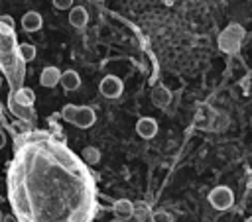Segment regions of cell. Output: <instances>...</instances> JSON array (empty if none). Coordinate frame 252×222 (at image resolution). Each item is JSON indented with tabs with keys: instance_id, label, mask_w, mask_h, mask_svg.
I'll return each mask as SVG.
<instances>
[{
	"instance_id": "cell-13",
	"label": "cell",
	"mask_w": 252,
	"mask_h": 222,
	"mask_svg": "<svg viewBox=\"0 0 252 222\" xmlns=\"http://www.w3.org/2000/svg\"><path fill=\"white\" fill-rule=\"evenodd\" d=\"M14 98H16L20 104L33 106V102H35V92H33L32 88H28V86H22V88H18V90H16Z\"/></svg>"
},
{
	"instance_id": "cell-4",
	"label": "cell",
	"mask_w": 252,
	"mask_h": 222,
	"mask_svg": "<svg viewBox=\"0 0 252 222\" xmlns=\"http://www.w3.org/2000/svg\"><path fill=\"white\" fill-rule=\"evenodd\" d=\"M61 83V71L55 67V65H47L43 67L41 75H39V84L45 86V88H53L55 84Z\"/></svg>"
},
{
	"instance_id": "cell-15",
	"label": "cell",
	"mask_w": 252,
	"mask_h": 222,
	"mask_svg": "<svg viewBox=\"0 0 252 222\" xmlns=\"http://www.w3.org/2000/svg\"><path fill=\"white\" fill-rule=\"evenodd\" d=\"M35 47L32 45V43H22V45H18V55H20V59L22 61H33L35 59Z\"/></svg>"
},
{
	"instance_id": "cell-2",
	"label": "cell",
	"mask_w": 252,
	"mask_h": 222,
	"mask_svg": "<svg viewBox=\"0 0 252 222\" xmlns=\"http://www.w3.org/2000/svg\"><path fill=\"white\" fill-rule=\"evenodd\" d=\"M207 200H209V204H211L213 208H217V210H226V208L232 206L234 194H232V191H230L228 187L219 185V187H215V189L209 193Z\"/></svg>"
},
{
	"instance_id": "cell-25",
	"label": "cell",
	"mask_w": 252,
	"mask_h": 222,
	"mask_svg": "<svg viewBox=\"0 0 252 222\" xmlns=\"http://www.w3.org/2000/svg\"><path fill=\"white\" fill-rule=\"evenodd\" d=\"M246 222H252V216H250V218H248V220H246Z\"/></svg>"
},
{
	"instance_id": "cell-20",
	"label": "cell",
	"mask_w": 252,
	"mask_h": 222,
	"mask_svg": "<svg viewBox=\"0 0 252 222\" xmlns=\"http://www.w3.org/2000/svg\"><path fill=\"white\" fill-rule=\"evenodd\" d=\"M146 212H148V208H146V204L144 202H138V204H134V214H138V216H146Z\"/></svg>"
},
{
	"instance_id": "cell-22",
	"label": "cell",
	"mask_w": 252,
	"mask_h": 222,
	"mask_svg": "<svg viewBox=\"0 0 252 222\" xmlns=\"http://www.w3.org/2000/svg\"><path fill=\"white\" fill-rule=\"evenodd\" d=\"M4 143H6V136H4V132L0 130V149L4 147Z\"/></svg>"
},
{
	"instance_id": "cell-8",
	"label": "cell",
	"mask_w": 252,
	"mask_h": 222,
	"mask_svg": "<svg viewBox=\"0 0 252 222\" xmlns=\"http://www.w3.org/2000/svg\"><path fill=\"white\" fill-rule=\"evenodd\" d=\"M67 92H71V90H77L79 86H81V77H79V73L77 71H73V69H67V71H63L61 73V83H59Z\"/></svg>"
},
{
	"instance_id": "cell-6",
	"label": "cell",
	"mask_w": 252,
	"mask_h": 222,
	"mask_svg": "<svg viewBox=\"0 0 252 222\" xmlns=\"http://www.w3.org/2000/svg\"><path fill=\"white\" fill-rule=\"evenodd\" d=\"M94 120H96V114H94V110L91 106H79L73 124L77 128H81V130H87V128H91L94 124Z\"/></svg>"
},
{
	"instance_id": "cell-24",
	"label": "cell",
	"mask_w": 252,
	"mask_h": 222,
	"mask_svg": "<svg viewBox=\"0 0 252 222\" xmlns=\"http://www.w3.org/2000/svg\"><path fill=\"white\" fill-rule=\"evenodd\" d=\"M2 218H4V214H2V212H0V222H2Z\"/></svg>"
},
{
	"instance_id": "cell-19",
	"label": "cell",
	"mask_w": 252,
	"mask_h": 222,
	"mask_svg": "<svg viewBox=\"0 0 252 222\" xmlns=\"http://www.w3.org/2000/svg\"><path fill=\"white\" fill-rule=\"evenodd\" d=\"M53 2V6L57 8V10H67V8H71V4H73V0H51Z\"/></svg>"
},
{
	"instance_id": "cell-18",
	"label": "cell",
	"mask_w": 252,
	"mask_h": 222,
	"mask_svg": "<svg viewBox=\"0 0 252 222\" xmlns=\"http://www.w3.org/2000/svg\"><path fill=\"white\" fill-rule=\"evenodd\" d=\"M152 222H173V216L165 210H158L152 214Z\"/></svg>"
},
{
	"instance_id": "cell-14",
	"label": "cell",
	"mask_w": 252,
	"mask_h": 222,
	"mask_svg": "<svg viewBox=\"0 0 252 222\" xmlns=\"http://www.w3.org/2000/svg\"><path fill=\"white\" fill-rule=\"evenodd\" d=\"M81 155H83V159H85L89 165H96V163L100 161V151H98L96 147H93V145H87V147L81 151Z\"/></svg>"
},
{
	"instance_id": "cell-21",
	"label": "cell",
	"mask_w": 252,
	"mask_h": 222,
	"mask_svg": "<svg viewBox=\"0 0 252 222\" xmlns=\"http://www.w3.org/2000/svg\"><path fill=\"white\" fill-rule=\"evenodd\" d=\"M2 222H18V218H16V216H12V214H8V216H4V218H2Z\"/></svg>"
},
{
	"instance_id": "cell-11",
	"label": "cell",
	"mask_w": 252,
	"mask_h": 222,
	"mask_svg": "<svg viewBox=\"0 0 252 222\" xmlns=\"http://www.w3.org/2000/svg\"><path fill=\"white\" fill-rule=\"evenodd\" d=\"M112 210H114L116 218H122V220H124V218H130V216L134 214V204H132L128 198H120V200L114 202Z\"/></svg>"
},
{
	"instance_id": "cell-12",
	"label": "cell",
	"mask_w": 252,
	"mask_h": 222,
	"mask_svg": "<svg viewBox=\"0 0 252 222\" xmlns=\"http://www.w3.org/2000/svg\"><path fill=\"white\" fill-rule=\"evenodd\" d=\"M10 110H12V114H16V116L22 118V120H32V118H33V110H32V106L20 104L14 96L10 98Z\"/></svg>"
},
{
	"instance_id": "cell-16",
	"label": "cell",
	"mask_w": 252,
	"mask_h": 222,
	"mask_svg": "<svg viewBox=\"0 0 252 222\" xmlns=\"http://www.w3.org/2000/svg\"><path fill=\"white\" fill-rule=\"evenodd\" d=\"M77 110H79V106H75V104H65L63 110H61V118H63L65 122L73 124V122H75V116H77Z\"/></svg>"
},
{
	"instance_id": "cell-3",
	"label": "cell",
	"mask_w": 252,
	"mask_h": 222,
	"mask_svg": "<svg viewBox=\"0 0 252 222\" xmlns=\"http://www.w3.org/2000/svg\"><path fill=\"white\" fill-rule=\"evenodd\" d=\"M122 90H124V83L116 75H106L98 83V92L106 98H118L122 94Z\"/></svg>"
},
{
	"instance_id": "cell-10",
	"label": "cell",
	"mask_w": 252,
	"mask_h": 222,
	"mask_svg": "<svg viewBox=\"0 0 252 222\" xmlns=\"http://www.w3.org/2000/svg\"><path fill=\"white\" fill-rule=\"evenodd\" d=\"M87 22H89V14H87V10H85L83 6L71 8V12H69V24H71L73 28L81 29V28L87 26Z\"/></svg>"
},
{
	"instance_id": "cell-17",
	"label": "cell",
	"mask_w": 252,
	"mask_h": 222,
	"mask_svg": "<svg viewBox=\"0 0 252 222\" xmlns=\"http://www.w3.org/2000/svg\"><path fill=\"white\" fill-rule=\"evenodd\" d=\"M0 29L12 33V29H14V18L12 16H0Z\"/></svg>"
},
{
	"instance_id": "cell-26",
	"label": "cell",
	"mask_w": 252,
	"mask_h": 222,
	"mask_svg": "<svg viewBox=\"0 0 252 222\" xmlns=\"http://www.w3.org/2000/svg\"><path fill=\"white\" fill-rule=\"evenodd\" d=\"M0 86H2V79H0Z\"/></svg>"
},
{
	"instance_id": "cell-1",
	"label": "cell",
	"mask_w": 252,
	"mask_h": 222,
	"mask_svg": "<svg viewBox=\"0 0 252 222\" xmlns=\"http://www.w3.org/2000/svg\"><path fill=\"white\" fill-rule=\"evenodd\" d=\"M242 37H244V29L238 24H230L219 35V47H220V51H224V53H236L240 49Z\"/></svg>"
},
{
	"instance_id": "cell-27",
	"label": "cell",
	"mask_w": 252,
	"mask_h": 222,
	"mask_svg": "<svg viewBox=\"0 0 252 222\" xmlns=\"http://www.w3.org/2000/svg\"><path fill=\"white\" fill-rule=\"evenodd\" d=\"M94 2H102V0H94Z\"/></svg>"
},
{
	"instance_id": "cell-23",
	"label": "cell",
	"mask_w": 252,
	"mask_h": 222,
	"mask_svg": "<svg viewBox=\"0 0 252 222\" xmlns=\"http://www.w3.org/2000/svg\"><path fill=\"white\" fill-rule=\"evenodd\" d=\"M110 222H124L122 218H114V220H110Z\"/></svg>"
},
{
	"instance_id": "cell-7",
	"label": "cell",
	"mask_w": 252,
	"mask_h": 222,
	"mask_svg": "<svg viewBox=\"0 0 252 222\" xmlns=\"http://www.w3.org/2000/svg\"><path fill=\"white\" fill-rule=\"evenodd\" d=\"M41 26H43V18H41L39 12L30 10V12H26V14L22 16V28H24V31L33 33V31L41 29Z\"/></svg>"
},
{
	"instance_id": "cell-9",
	"label": "cell",
	"mask_w": 252,
	"mask_h": 222,
	"mask_svg": "<svg viewBox=\"0 0 252 222\" xmlns=\"http://www.w3.org/2000/svg\"><path fill=\"white\" fill-rule=\"evenodd\" d=\"M152 102H154L158 108H165V106H169V102H171V92H169L163 84H158V86H154V90H152Z\"/></svg>"
},
{
	"instance_id": "cell-5",
	"label": "cell",
	"mask_w": 252,
	"mask_h": 222,
	"mask_svg": "<svg viewBox=\"0 0 252 222\" xmlns=\"http://www.w3.org/2000/svg\"><path fill=\"white\" fill-rule=\"evenodd\" d=\"M136 134H138L140 138H144V139L154 138V136L158 134V122H156L154 118H150V116L140 118V120L136 122Z\"/></svg>"
}]
</instances>
